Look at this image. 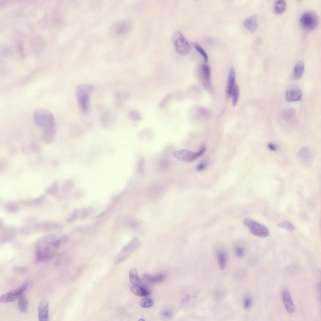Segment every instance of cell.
<instances>
[{"mask_svg":"<svg viewBox=\"0 0 321 321\" xmlns=\"http://www.w3.org/2000/svg\"><path fill=\"white\" fill-rule=\"evenodd\" d=\"M59 244V240L55 237L47 236L40 239L35 250L36 260L43 262L50 260L53 256Z\"/></svg>","mask_w":321,"mask_h":321,"instance_id":"6da1fadb","label":"cell"},{"mask_svg":"<svg viewBox=\"0 0 321 321\" xmlns=\"http://www.w3.org/2000/svg\"><path fill=\"white\" fill-rule=\"evenodd\" d=\"M33 119L35 124L44 130L55 129V118L52 114L47 109L39 108L36 110L33 113Z\"/></svg>","mask_w":321,"mask_h":321,"instance_id":"7a4b0ae2","label":"cell"},{"mask_svg":"<svg viewBox=\"0 0 321 321\" xmlns=\"http://www.w3.org/2000/svg\"><path fill=\"white\" fill-rule=\"evenodd\" d=\"M94 89L93 86L89 84H81L76 89L75 94L80 108L84 114L89 110V97Z\"/></svg>","mask_w":321,"mask_h":321,"instance_id":"3957f363","label":"cell"},{"mask_svg":"<svg viewBox=\"0 0 321 321\" xmlns=\"http://www.w3.org/2000/svg\"><path fill=\"white\" fill-rule=\"evenodd\" d=\"M206 148V146L203 145L198 151L196 152L185 149L180 150L174 152L173 156L180 161L190 162L194 160L203 154L205 151Z\"/></svg>","mask_w":321,"mask_h":321,"instance_id":"277c9868","label":"cell"},{"mask_svg":"<svg viewBox=\"0 0 321 321\" xmlns=\"http://www.w3.org/2000/svg\"><path fill=\"white\" fill-rule=\"evenodd\" d=\"M139 245L138 239L134 237L117 255L114 260V263L117 265L123 261L137 250Z\"/></svg>","mask_w":321,"mask_h":321,"instance_id":"5b68a950","label":"cell"},{"mask_svg":"<svg viewBox=\"0 0 321 321\" xmlns=\"http://www.w3.org/2000/svg\"><path fill=\"white\" fill-rule=\"evenodd\" d=\"M243 223L251 233L255 236L265 237L269 234V230L266 226L253 219L245 218L244 219Z\"/></svg>","mask_w":321,"mask_h":321,"instance_id":"8992f818","label":"cell"},{"mask_svg":"<svg viewBox=\"0 0 321 321\" xmlns=\"http://www.w3.org/2000/svg\"><path fill=\"white\" fill-rule=\"evenodd\" d=\"M173 41L175 49L180 54L186 55L189 53L190 45L181 32L177 31L174 33Z\"/></svg>","mask_w":321,"mask_h":321,"instance_id":"52a82bcc","label":"cell"},{"mask_svg":"<svg viewBox=\"0 0 321 321\" xmlns=\"http://www.w3.org/2000/svg\"><path fill=\"white\" fill-rule=\"evenodd\" d=\"M318 18L316 14L311 12L303 13L300 18V23L302 28L306 31L314 29L318 24Z\"/></svg>","mask_w":321,"mask_h":321,"instance_id":"ba28073f","label":"cell"},{"mask_svg":"<svg viewBox=\"0 0 321 321\" xmlns=\"http://www.w3.org/2000/svg\"><path fill=\"white\" fill-rule=\"evenodd\" d=\"M28 284L24 283L18 287L14 289L2 296L0 301L2 303H8L13 301L18 298L27 289Z\"/></svg>","mask_w":321,"mask_h":321,"instance_id":"9c48e42d","label":"cell"},{"mask_svg":"<svg viewBox=\"0 0 321 321\" xmlns=\"http://www.w3.org/2000/svg\"><path fill=\"white\" fill-rule=\"evenodd\" d=\"M199 72L204 87L208 91L212 92L213 88L210 82V71L209 66L204 63L201 64L199 66Z\"/></svg>","mask_w":321,"mask_h":321,"instance_id":"30bf717a","label":"cell"},{"mask_svg":"<svg viewBox=\"0 0 321 321\" xmlns=\"http://www.w3.org/2000/svg\"><path fill=\"white\" fill-rule=\"evenodd\" d=\"M302 96V93L299 87L295 84H292L287 89L285 98L288 102H295L300 100Z\"/></svg>","mask_w":321,"mask_h":321,"instance_id":"8fae6325","label":"cell"},{"mask_svg":"<svg viewBox=\"0 0 321 321\" xmlns=\"http://www.w3.org/2000/svg\"><path fill=\"white\" fill-rule=\"evenodd\" d=\"M281 297L287 311L290 313H294L295 311V307L288 291L285 289H283L281 292Z\"/></svg>","mask_w":321,"mask_h":321,"instance_id":"7c38bea8","label":"cell"},{"mask_svg":"<svg viewBox=\"0 0 321 321\" xmlns=\"http://www.w3.org/2000/svg\"><path fill=\"white\" fill-rule=\"evenodd\" d=\"M131 22L128 20H122L116 24L113 27L115 34L121 35L128 32L131 27Z\"/></svg>","mask_w":321,"mask_h":321,"instance_id":"4fadbf2b","label":"cell"},{"mask_svg":"<svg viewBox=\"0 0 321 321\" xmlns=\"http://www.w3.org/2000/svg\"><path fill=\"white\" fill-rule=\"evenodd\" d=\"M38 313L39 320L45 321L48 320L49 316V305L46 300H44L40 302L38 306Z\"/></svg>","mask_w":321,"mask_h":321,"instance_id":"5bb4252c","label":"cell"},{"mask_svg":"<svg viewBox=\"0 0 321 321\" xmlns=\"http://www.w3.org/2000/svg\"><path fill=\"white\" fill-rule=\"evenodd\" d=\"M235 71L234 67L232 66L229 69L226 89V96L227 100H228L230 97L231 90L235 83Z\"/></svg>","mask_w":321,"mask_h":321,"instance_id":"9a60e30c","label":"cell"},{"mask_svg":"<svg viewBox=\"0 0 321 321\" xmlns=\"http://www.w3.org/2000/svg\"><path fill=\"white\" fill-rule=\"evenodd\" d=\"M216 255L219 267L221 269H224L227 261V254L225 250L223 248H218L216 251Z\"/></svg>","mask_w":321,"mask_h":321,"instance_id":"2e32d148","label":"cell"},{"mask_svg":"<svg viewBox=\"0 0 321 321\" xmlns=\"http://www.w3.org/2000/svg\"><path fill=\"white\" fill-rule=\"evenodd\" d=\"M243 24L250 32H255L258 26L257 16H253L246 18L244 21Z\"/></svg>","mask_w":321,"mask_h":321,"instance_id":"e0dca14e","label":"cell"},{"mask_svg":"<svg viewBox=\"0 0 321 321\" xmlns=\"http://www.w3.org/2000/svg\"><path fill=\"white\" fill-rule=\"evenodd\" d=\"M114 113L112 111L108 110L104 112L101 116L102 124L106 127L110 126L115 119Z\"/></svg>","mask_w":321,"mask_h":321,"instance_id":"ac0fdd59","label":"cell"},{"mask_svg":"<svg viewBox=\"0 0 321 321\" xmlns=\"http://www.w3.org/2000/svg\"><path fill=\"white\" fill-rule=\"evenodd\" d=\"M55 135V129L44 130L41 135V139L45 143L50 144L54 141Z\"/></svg>","mask_w":321,"mask_h":321,"instance_id":"d6986e66","label":"cell"},{"mask_svg":"<svg viewBox=\"0 0 321 321\" xmlns=\"http://www.w3.org/2000/svg\"><path fill=\"white\" fill-rule=\"evenodd\" d=\"M305 69L304 64L303 61L300 60L295 64L293 70V76L295 79L300 78L303 76Z\"/></svg>","mask_w":321,"mask_h":321,"instance_id":"ffe728a7","label":"cell"},{"mask_svg":"<svg viewBox=\"0 0 321 321\" xmlns=\"http://www.w3.org/2000/svg\"><path fill=\"white\" fill-rule=\"evenodd\" d=\"M131 291L134 294L140 297H147L150 293L148 290L138 285H134L130 287Z\"/></svg>","mask_w":321,"mask_h":321,"instance_id":"44dd1931","label":"cell"},{"mask_svg":"<svg viewBox=\"0 0 321 321\" xmlns=\"http://www.w3.org/2000/svg\"><path fill=\"white\" fill-rule=\"evenodd\" d=\"M144 279L148 282L151 283H158L162 281L165 278V276L163 274H159L155 276H151L147 274H144L143 275Z\"/></svg>","mask_w":321,"mask_h":321,"instance_id":"7402d4cb","label":"cell"},{"mask_svg":"<svg viewBox=\"0 0 321 321\" xmlns=\"http://www.w3.org/2000/svg\"><path fill=\"white\" fill-rule=\"evenodd\" d=\"M18 305L19 309L21 312L24 313L26 311L28 302L27 298L24 293L21 294L18 298Z\"/></svg>","mask_w":321,"mask_h":321,"instance_id":"603a6c76","label":"cell"},{"mask_svg":"<svg viewBox=\"0 0 321 321\" xmlns=\"http://www.w3.org/2000/svg\"><path fill=\"white\" fill-rule=\"evenodd\" d=\"M295 110L292 108H289L283 110L281 112L280 116L283 120H290L294 115Z\"/></svg>","mask_w":321,"mask_h":321,"instance_id":"cb8c5ba5","label":"cell"},{"mask_svg":"<svg viewBox=\"0 0 321 321\" xmlns=\"http://www.w3.org/2000/svg\"><path fill=\"white\" fill-rule=\"evenodd\" d=\"M129 279L130 282L134 285H138L141 282V280L138 276L137 271L134 268H132L130 271Z\"/></svg>","mask_w":321,"mask_h":321,"instance_id":"d4e9b609","label":"cell"},{"mask_svg":"<svg viewBox=\"0 0 321 321\" xmlns=\"http://www.w3.org/2000/svg\"><path fill=\"white\" fill-rule=\"evenodd\" d=\"M239 90L238 85L235 83L234 85L231 90L230 96L232 98V104L235 106L237 102L239 97Z\"/></svg>","mask_w":321,"mask_h":321,"instance_id":"484cf974","label":"cell"},{"mask_svg":"<svg viewBox=\"0 0 321 321\" xmlns=\"http://www.w3.org/2000/svg\"><path fill=\"white\" fill-rule=\"evenodd\" d=\"M286 7L285 2L283 0H278L274 6V11L277 14L282 13L285 10Z\"/></svg>","mask_w":321,"mask_h":321,"instance_id":"4316f807","label":"cell"},{"mask_svg":"<svg viewBox=\"0 0 321 321\" xmlns=\"http://www.w3.org/2000/svg\"><path fill=\"white\" fill-rule=\"evenodd\" d=\"M234 253L235 255L239 257H241L244 255L245 254V249L243 245L238 243L234 246Z\"/></svg>","mask_w":321,"mask_h":321,"instance_id":"83f0119b","label":"cell"},{"mask_svg":"<svg viewBox=\"0 0 321 321\" xmlns=\"http://www.w3.org/2000/svg\"><path fill=\"white\" fill-rule=\"evenodd\" d=\"M298 156L303 159H308L310 156V150L307 147H303L299 150L298 153Z\"/></svg>","mask_w":321,"mask_h":321,"instance_id":"f1b7e54d","label":"cell"},{"mask_svg":"<svg viewBox=\"0 0 321 321\" xmlns=\"http://www.w3.org/2000/svg\"><path fill=\"white\" fill-rule=\"evenodd\" d=\"M278 226L282 228L286 229L288 231H292L295 229V227L292 223L287 221H283L277 224Z\"/></svg>","mask_w":321,"mask_h":321,"instance_id":"f546056e","label":"cell"},{"mask_svg":"<svg viewBox=\"0 0 321 321\" xmlns=\"http://www.w3.org/2000/svg\"><path fill=\"white\" fill-rule=\"evenodd\" d=\"M193 45L198 52L202 56L205 62H207L208 57L206 52L202 47L197 43H194Z\"/></svg>","mask_w":321,"mask_h":321,"instance_id":"4dcf8cb0","label":"cell"},{"mask_svg":"<svg viewBox=\"0 0 321 321\" xmlns=\"http://www.w3.org/2000/svg\"><path fill=\"white\" fill-rule=\"evenodd\" d=\"M153 301L150 299L145 298L142 299L139 303L141 306L144 308H148L153 304Z\"/></svg>","mask_w":321,"mask_h":321,"instance_id":"1f68e13d","label":"cell"},{"mask_svg":"<svg viewBox=\"0 0 321 321\" xmlns=\"http://www.w3.org/2000/svg\"><path fill=\"white\" fill-rule=\"evenodd\" d=\"M129 117L131 119L134 121L139 120L141 118L140 114L135 111H132L130 112Z\"/></svg>","mask_w":321,"mask_h":321,"instance_id":"d6a6232c","label":"cell"},{"mask_svg":"<svg viewBox=\"0 0 321 321\" xmlns=\"http://www.w3.org/2000/svg\"><path fill=\"white\" fill-rule=\"evenodd\" d=\"M251 303L252 300L250 297L247 296L245 298L243 302V306L245 308H249L250 307Z\"/></svg>","mask_w":321,"mask_h":321,"instance_id":"836d02e7","label":"cell"},{"mask_svg":"<svg viewBox=\"0 0 321 321\" xmlns=\"http://www.w3.org/2000/svg\"><path fill=\"white\" fill-rule=\"evenodd\" d=\"M161 316L164 318H170L172 315L171 311L169 309H166L163 310L161 313Z\"/></svg>","mask_w":321,"mask_h":321,"instance_id":"e575fe53","label":"cell"},{"mask_svg":"<svg viewBox=\"0 0 321 321\" xmlns=\"http://www.w3.org/2000/svg\"><path fill=\"white\" fill-rule=\"evenodd\" d=\"M207 165L206 163L204 162H202L199 164L197 166V170L199 171H202L204 170L206 167Z\"/></svg>","mask_w":321,"mask_h":321,"instance_id":"d590c367","label":"cell"},{"mask_svg":"<svg viewBox=\"0 0 321 321\" xmlns=\"http://www.w3.org/2000/svg\"><path fill=\"white\" fill-rule=\"evenodd\" d=\"M77 210H75L72 215L70 217L69 219V220L70 221H73L75 220L77 218Z\"/></svg>","mask_w":321,"mask_h":321,"instance_id":"8d00e7d4","label":"cell"},{"mask_svg":"<svg viewBox=\"0 0 321 321\" xmlns=\"http://www.w3.org/2000/svg\"><path fill=\"white\" fill-rule=\"evenodd\" d=\"M31 149L34 152L38 151L40 150V147L39 145L35 144H32L31 145Z\"/></svg>","mask_w":321,"mask_h":321,"instance_id":"74e56055","label":"cell"},{"mask_svg":"<svg viewBox=\"0 0 321 321\" xmlns=\"http://www.w3.org/2000/svg\"><path fill=\"white\" fill-rule=\"evenodd\" d=\"M7 160H3V166L2 167H0V169L3 168V169L2 170L3 171L5 170L6 168H7V165L8 166V162L7 161Z\"/></svg>","mask_w":321,"mask_h":321,"instance_id":"f35d334b","label":"cell"},{"mask_svg":"<svg viewBox=\"0 0 321 321\" xmlns=\"http://www.w3.org/2000/svg\"><path fill=\"white\" fill-rule=\"evenodd\" d=\"M14 271L19 273L23 272L26 271L25 268L23 267H16L15 268Z\"/></svg>","mask_w":321,"mask_h":321,"instance_id":"ab89813d","label":"cell"},{"mask_svg":"<svg viewBox=\"0 0 321 321\" xmlns=\"http://www.w3.org/2000/svg\"><path fill=\"white\" fill-rule=\"evenodd\" d=\"M268 147L272 150H275L276 149L275 146L273 144H269L268 145Z\"/></svg>","mask_w":321,"mask_h":321,"instance_id":"60d3db41","label":"cell"}]
</instances>
